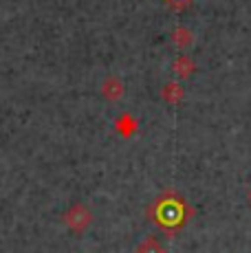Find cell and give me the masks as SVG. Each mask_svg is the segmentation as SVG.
Instances as JSON below:
<instances>
[{
    "mask_svg": "<svg viewBox=\"0 0 251 253\" xmlns=\"http://www.w3.org/2000/svg\"><path fill=\"white\" fill-rule=\"evenodd\" d=\"M192 216V207L178 194H163L150 207V218L166 229H176Z\"/></svg>",
    "mask_w": 251,
    "mask_h": 253,
    "instance_id": "6da1fadb",
    "label": "cell"
},
{
    "mask_svg": "<svg viewBox=\"0 0 251 253\" xmlns=\"http://www.w3.org/2000/svg\"><path fill=\"white\" fill-rule=\"evenodd\" d=\"M62 222H64V227L69 231L80 236V233H84L93 225V211H90V207H86L84 203H73V205L64 211Z\"/></svg>",
    "mask_w": 251,
    "mask_h": 253,
    "instance_id": "7a4b0ae2",
    "label": "cell"
},
{
    "mask_svg": "<svg viewBox=\"0 0 251 253\" xmlns=\"http://www.w3.org/2000/svg\"><path fill=\"white\" fill-rule=\"evenodd\" d=\"M101 97H104L108 104H115V101H119L124 97V92H126V86H124V82L119 80L117 75H108L104 82H101Z\"/></svg>",
    "mask_w": 251,
    "mask_h": 253,
    "instance_id": "3957f363",
    "label": "cell"
},
{
    "mask_svg": "<svg viewBox=\"0 0 251 253\" xmlns=\"http://www.w3.org/2000/svg\"><path fill=\"white\" fill-rule=\"evenodd\" d=\"M115 130H117V134L122 139H130V137H134V134H137L139 121L134 119L130 113H124V115H119L117 119H115Z\"/></svg>",
    "mask_w": 251,
    "mask_h": 253,
    "instance_id": "277c9868",
    "label": "cell"
},
{
    "mask_svg": "<svg viewBox=\"0 0 251 253\" xmlns=\"http://www.w3.org/2000/svg\"><path fill=\"white\" fill-rule=\"evenodd\" d=\"M196 71V64L190 55H178L174 62H172V75H176L178 80H190Z\"/></svg>",
    "mask_w": 251,
    "mask_h": 253,
    "instance_id": "5b68a950",
    "label": "cell"
},
{
    "mask_svg": "<svg viewBox=\"0 0 251 253\" xmlns=\"http://www.w3.org/2000/svg\"><path fill=\"white\" fill-rule=\"evenodd\" d=\"M183 97H185V88L178 82H167L161 88V99L170 106H176L178 101H183Z\"/></svg>",
    "mask_w": 251,
    "mask_h": 253,
    "instance_id": "8992f818",
    "label": "cell"
},
{
    "mask_svg": "<svg viewBox=\"0 0 251 253\" xmlns=\"http://www.w3.org/2000/svg\"><path fill=\"white\" fill-rule=\"evenodd\" d=\"M170 40H172V44H174L176 48H190L192 44H194V33L190 31L187 27H176L174 31H172V36H170Z\"/></svg>",
    "mask_w": 251,
    "mask_h": 253,
    "instance_id": "52a82bcc",
    "label": "cell"
},
{
    "mask_svg": "<svg viewBox=\"0 0 251 253\" xmlns=\"http://www.w3.org/2000/svg\"><path fill=\"white\" fill-rule=\"evenodd\" d=\"M134 253H166V247H163L157 238L150 236V238H143V240L139 242Z\"/></svg>",
    "mask_w": 251,
    "mask_h": 253,
    "instance_id": "ba28073f",
    "label": "cell"
},
{
    "mask_svg": "<svg viewBox=\"0 0 251 253\" xmlns=\"http://www.w3.org/2000/svg\"><path fill=\"white\" fill-rule=\"evenodd\" d=\"M247 201H249V205H251V187H249V192H247Z\"/></svg>",
    "mask_w": 251,
    "mask_h": 253,
    "instance_id": "9c48e42d",
    "label": "cell"
}]
</instances>
